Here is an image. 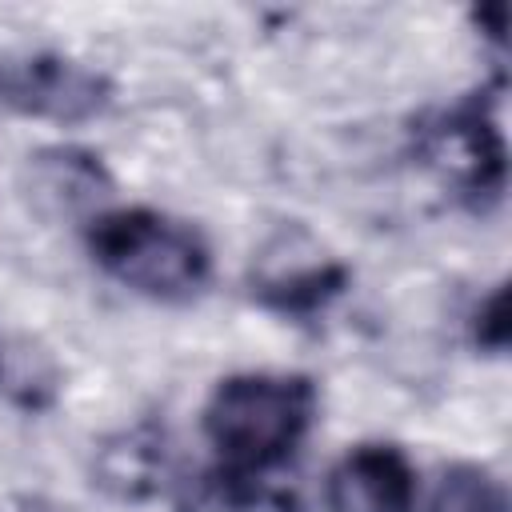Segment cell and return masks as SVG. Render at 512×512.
Here are the masks:
<instances>
[{"label":"cell","mask_w":512,"mask_h":512,"mask_svg":"<svg viewBox=\"0 0 512 512\" xmlns=\"http://www.w3.org/2000/svg\"><path fill=\"white\" fill-rule=\"evenodd\" d=\"M92 260L124 288L148 300H192L212 272L204 236L156 208H112L88 220Z\"/></svg>","instance_id":"7a4b0ae2"},{"label":"cell","mask_w":512,"mask_h":512,"mask_svg":"<svg viewBox=\"0 0 512 512\" xmlns=\"http://www.w3.org/2000/svg\"><path fill=\"white\" fill-rule=\"evenodd\" d=\"M332 512H412L416 468L396 444H360L328 472Z\"/></svg>","instance_id":"5b68a950"},{"label":"cell","mask_w":512,"mask_h":512,"mask_svg":"<svg viewBox=\"0 0 512 512\" xmlns=\"http://www.w3.org/2000/svg\"><path fill=\"white\" fill-rule=\"evenodd\" d=\"M428 160L452 176L468 196H500L504 184V140L492 116L480 104H464L444 112L424 132Z\"/></svg>","instance_id":"277c9868"},{"label":"cell","mask_w":512,"mask_h":512,"mask_svg":"<svg viewBox=\"0 0 512 512\" xmlns=\"http://www.w3.org/2000/svg\"><path fill=\"white\" fill-rule=\"evenodd\" d=\"M316 416L308 376L240 372L212 388L204 404V436L220 460V480L232 492L264 480L300 448Z\"/></svg>","instance_id":"6da1fadb"},{"label":"cell","mask_w":512,"mask_h":512,"mask_svg":"<svg viewBox=\"0 0 512 512\" xmlns=\"http://www.w3.org/2000/svg\"><path fill=\"white\" fill-rule=\"evenodd\" d=\"M112 104V80L64 52H12L0 56V108L48 120L88 124Z\"/></svg>","instance_id":"3957f363"},{"label":"cell","mask_w":512,"mask_h":512,"mask_svg":"<svg viewBox=\"0 0 512 512\" xmlns=\"http://www.w3.org/2000/svg\"><path fill=\"white\" fill-rule=\"evenodd\" d=\"M108 188H112V180L92 152L48 148V152L28 156V196L52 216H72V212L96 208L108 196Z\"/></svg>","instance_id":"8992f818"},{"label":"cell","mask_w":512,"mask_h":512,"mask_svg":"<svg viewBox=\"0 0 512 512\" xmlns=\"http://www.w3.org/2000/svg\"><path fill=\"white\" fill-rule=\"evenodd\" d=\"M340 288H344V268L328 260H312V264H292V268H268L252 292L284 316H304V312L324 308Z\"/></svg>","instance_id":"52a82bcc"},{"label":"cell","mask_w":512,"mask_h":512,"mask_svg":"<svg viewBox=\"0 0 512 512\" xmlns=\"http://www.w3.org/2000/svg\"><path fill=\"white\" fill-rule=\"evenodd\" d=\"M476 344L500 352L508 344V296L504 288H496L480 308H476Z\"/></svg>","instance_id":"9c48e42d"},{"label":"cell","mask_w":512,"mask_h":512,"mask_svg":"<svg viewBox=\"0 0 512 512\" xmlns=\"http://www.w3.org/2000/svg\"><path fill=\"white\" fill-rule=\"evenodd\" d=\"M428 512H508V500L492 472L476 464H456L440 476Z\"/></svg>","instance_id":"ba28073f"}]
</instances>
